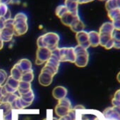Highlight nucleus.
Here are the masks:
<instances>
[{
	"mask_svg": "<svg viewBox=\"0 0 120 120\" xmlns=\"http://www.w3.org/2000/svg\"><path fill=\"white\" fill-rule=\"evenodd\" d=\"M59 36L54 32H47L38 37L37 45L38 48H47L51 51L58 48Z\"/></svg>",
	"mask_w": 120,
	"mask_h": 120,
	"instance_id": "f257e3e1",
	"label": "nucleus"
},
{
	"mask_svg": "<svg viewBox=\"0 0 120 120\" xmlns=\"http://www.w3.org/2000/svg\"><path fill=\"white\" fill-rule=\"evenodd\" d=\"M28 17L23 13H17L13 18V32L16 36L25 34L28 29Z\"/></svg>",
	"mask_w": 120,
	"mask_h": 120,
	"instance_id": "f03ea898",
	"label": "nucleus"
},
{
	"mask_svg": "<svg viewBox=\"0 0 120 120\" xmlns=\"http://www.w3.org/2000/svg\"><path fill=\"white\" fill-rule=\"evenodd\" d=\"M76 120H105L103 114L96 110H76Z\"/></svg>",
	"mask_w": 120,
	"mask_h": 120,
	"instance_id": "7ed1b4c3",
	"label": "nucleus"
},
{
	"mask_svg": "<svg viewBox=\"0 0 120 120\" xmlns=\"http://www.w3.org/2000/svg\"><path fill=\"white\" fill-rule=\"evenodd\" d=\"M75 52V65L79 68H83L87 65L88 62V53L86 49L78 45L74 48Z\"/></svg>",
	"mask_w": 120,
	"mask_h": 120,
	"instance_id": "20e7f679",
	"label": "nucleus"
},
{
	"mask_svg": "<svg viewBox=\"0 0 120 120\" xmlns=\"http://www.w3.org/2000/svg\"><path fill=\"white\" fill-rule=\"evenodd\" d=\"M58 56L60 62H75L76 56L74 52V48L73 47L58 48Z\"/></svg>",
	"mask_w": 120,
	"mask_h": 120,
	"instance_id": "39448f33",
	"label": "nucleus"
},
{
	"mask_svg": "<svg viewBox=\"0 0 120 120\" xmlns=\"http://www.w3.org/2000/svg\"><path fill=\"white\" fill-rule=\"evenodd\" d=\"M72 108H71V103L70 101L68 98H64L63 99L58 101V103L57 106L55 107L54 111H55L56 115L58 117H61L68 114V112Z\"/></svg>",
	"mask_w": 120,
	"mask_h": 120,
	"instance_id": "423d86ee",
	"label": "nucleus"
},
{
	"mask_svg": "<svg viewBox=\"0 0 120 120\" xmlns=\"http://www.w3.org/2000/svg\"><path fill=\"white\" fill-rule=\"evenodd\" d=\"M52 54V51L47 48H38L36 52V59L35 64L40 65L44 63L47 62L50 58Z\"/></svg>",
	"mask_w": 120,
	"mask_h": 120,
	"instance_id": "0eeeda50",
	"label": "nucleus"
},
{
	"mask_svg": "<svg viewBox=\"0 0 120 120\" xmlns=\"http://www.w3.org/2000/svg\"><path fill=\"white\" fill-rule=\"evenodd\" d=\"M19 81L13 79L11 76L7 78L6 82L3 85V88L7 94H15L18 91Z\"/></svg>",
	"mask_w": 120,
	"mask_h": 120,
	"instance_id": "6e6552de",
	"label": "nucleus"
},
{
	"mask_svg": "<svg viewBox=\"0 0 120 120\" xmlns=\"http://www.w3.org/2000/svg\"><path fill=\"white\" fill-rule=\"evenodd\" d=\"M76 39L78 41V44L79 46L88 49L90 46V43L88 40V32L86 31H81L76 34Z\"/></svg>",
	"mask_w": 120,
	"mask_h": 120,
	"instance_id": "1a4fd4ad",
	"label": "nucleus"
},
{
	"mask_svg": "<svg viewBox=\"0 0 120 120\" xmlns=\"http://www.w3.org/2000/svg\"><path fill=\"white\" fill-rule=\"evenodd\" d=\"M108 16L112 21L115 30H120V9H114L108 11Z\"/></svg>",
	"mask_w": 120,
	"mask_h": 120,
	"instance_id": "9d476101",
	"label": "nucleus"
},
{
	"mask_svg": "<svg viewBox=\"0 0 120 120\" xmlns=\"http://www.w3.org/2000/svg\"><path fill=\"white\" fill-rule=\"evenodd\" d=\"M14 66H16L21 72L22 75L24 72L32 70L31 62L28 59H21V60H20Z\"/></svg>",
	"mask_w": 120,
	"mask_h": 120,
	"instance_id": "9b49d317",
	"label": "nucleus"
},
{
	"mask_svg": "<svg viewBox=\"0 0 120 120\" xmlns=\"http://www.w3.org/2000/svg\"><path fill=\"white\" fill-rule=\"evenodd\" d=\"M0 34H1V38L4 42H8L10 41L13 36L14 35L13 32V28L12 27H4L1 31H0Z\"/></svg>",
	"mask_w": 120,
	"mask_h": 120,
	"instance_id": "f8f14e48",
	"label": "nucleus"
},
{
	"mask_svg": "<svg viewBox=\"0 0 120 120\" xmlns=\"http://www.w3.org/2000/svg\"><path fill=\"white\" fill-rule=\"evenodd\" d=\"M79 18V15H75V14H73L71 13H69V11L65 13L60 19H61V21L62 22L66 25V26H68V27H70L71 25V24L76 20Z\"/></svg>",
	"mask_w": 120,
	"mask_h": 120,
	"instance_id": "ddd939ff",
	"label": "nucleus"
},
{
	"mask_svg": "<svg viewBox=\"0 0 120 120\" xmlns=\"http://www.w3.org/2000/svg\"><path fill=\"white\" fill-rule=\"evenodd\" d=\"M66 95H67V89L62 86H56L52 91L53 97L58 101L66 98Z\"/></svg>",
	"mask_w": 120,
	"mask_h": 120,
	"instance_id": "4468645a",
	"label": "nucleus"
},
{
	"mask_svg": "<svg viewBox=\"0 0 120 120\" xmlns=\"http://www.w3.org/2000/svg\"><path fill=\"white\" fill-rule=\"evenodd\" d=\"M64 6L67 8V11L69 13H71L75 15H79V11H78V6L79 3L75 1L72 0H65Z\"/></svg>",
	"mask_w": 120,
	"mask_h": 120,
	"instance_id": "2eb2a0df",
	"label": "nucleus"
},
{
	"mask_svg": "<svg viewBox=\"0 0 120 120\" xmlns=\"http://www.w3.org/2000/svg\"><path fill=\"white\" fill-rule=\"evenodd\" d=\"M53 77L50 75H48L45 72H41L39 75V83L44 86H47L51 84L52 82Z\"/></svg>",
	"mask_w": 120,
	"mask_h": 120,
	"instance_id": "dca6fc26",
	"label": "nucleus"
},
{
	"mask_svg": "<svg viewBox=\"0 0 120 120\" xmlns=\"http://www.w3.org/2000/svg\"><path fill=\"white\" fill-rule=\"evenodd\" d=\"M88 40L90 46H97L100 44V34L95 31H91L88 32Z\"/></svg>",
	"mask_w": 120,
	"mask_h": 120,
	"instance_id": "f3484780",
	"label": "nucleus"
},
{
	"mask_svg": "<svg viewBox=\"0 0 120 120\" xmlns=\"http://www.w3.org/2000/svg\"><path fill=\"white\" fill-rule=\"evenodd\" d=\"M31 89V84L28 82H25L22 81H19V84L18 87V92L19 96L24 95L27 93H28Z\"/></svg>",
	"mask_w": 120,
	"mask_h": 120,
	"instance_id": "a211bd4d",
	"label": "nucleus"
},
{
	"mask_svg": "<svg viewBox=\"0 0 120 120\" xmlns=\"http://www.w3.org/2000/svg\"><path fill=\"white\" fill-rule=\"evenodd\" d=\"M71 28V30L76 32V33H78L79 32H81V31H83L84 28H85V25L83 24V22L81 20L80 18L76 19L72 24L69 27Z\"/></svg>",
	"mask_w": 120,
	"mask_h": 120,
	"instance_id": "6ab92c4d",
	"label": "nucleus"
},
{
	"mask_svg": "<svg viewBox=\"0 0 120 120\" xmlns=\"http://www.w3.org/2000/svg\"><path fill=\"white\" fill-rule=\"evenodd\" d=\"M115 30V28L113 27V25L112 22H105L100 28V32L99 34H112L113 32Z\"/></svg>",
	"mask_w": 120,
	"mask_h": 120,
	"instance_id": "aec40b11",
	"label": "nucleus"
},
{
	"mask_svg": "<svg viewBox=\"0 0 120 120\" xmlns=\"http://www.w3.org/2000/svg\"><path fill=\"white\" fill-rule=\"evenodd\" d=\"M76 110L74 108H72L65 116L61 117L59 120H57L55 117H53L52 120H76Z\"/></svg>",
	"mask_w": 120,
	"mask_h": 120,
	"instance_id": "412c9836",
	"label": "nucleus"
},
{
	"mask_svg": "<svg viewBox=\"0 0 120 120\" xmlns=\"http://www.w3.org/2000/svg\"><path fill=\"white\" fill-rule=\"evenodd\" d=\"M33 78H34L33 70H29V71H28V72H24V73L22 75L20 81L30 83V82L33 80Z\"/></svg>",
	"mask_w": 120,
	"mask_h": 120,
	"instance_id": "4be33fe9",
	"label": "nucleus"
},
{
	"mask_svg": "<svg viewBox=\"0 0 120 120\" xmlns=\"http://www.w3.org/2000/svg\"><path fill=\"white\" fill-rule=\"evenodd\" d=\"M67 12H68V11H67V8H66V6L64 5H60V6L57 7L55 13H56V15L58 18H61Z\"/></svg>",
	"mask_w": 120,
	"mask_h": 120,
	"instance_id": "5701e85b",
	"label": "nucleus"
},
{
	"mask_svg": "<svg viewBox=\"0 0 120 120\" xmlns=\"http://www.w3.org/2000/svg\"><path fill=\"white\" fill-rule=\"evenodd\" d=\"M7 79V74L4 70H0V86H2Z\"/></svg>",
	"mask_w": 120,
	"mask_h": 120,
	"instance_id": "b1692460",
	"label": "nucleus"
},
{
	"mask_svg": "<svg viewBox=\"0 0 120 120\" xmlns=\"http://www.w3.org/2000/svg\"><path fill=\"white\" fill-rule=\"evenodd\" d=\"M8 8L6 6V4H0V17L4 18L6 12L8 11Z\"/></svg>",
	"mask_w": 120,
	"mask_h": 120,
	"instance_id": "393cba45",
	"label": "nucleus"
},
{
	"mask_svg": "<svg viewBox=\"0 0 120 120\" xmlns=\"http://www.w3.org/2000/svg\"><path fill=\"white\" fill-rule=\"evenodd\" d=\"M93 0H78V3L79 4H86V3H88L91 2Z\"/></svg>",
	"mask_w": 120,
	"mask_h": 120,
	"instance_id": "a878e982",
	"label": "nucleus"
},
{
	"mask_svg": "<svg viewBox=\"0 0 120 120\" xmlns=\"http://www.w3.org/2000/svg\"><path fill=\"white\" fill-rule=\"evenodd\" d=\"M12 0H0V4H8L11 2Z\"/></svg>",
	"mask_w": 120,
	"mask_h": 120,
	"instance_id": "bb28decb",
	"label": "nucleus"
},
{
	"mask_svg": "<svg viewBox=\"0 0 120 120\" xmlns=\"http://www.w3.org/2000/svg\"><path fill=\"white\" fill-rule=\"evenodd\" d=\"M3 46H4V41H3V40L1 39V36H0V50L3 48Z\"/></svg>",
	"mask_w": 120,
	"mask_h": 120,
	"instance_id": "cd10ccee",
	"label": "nucleus"
},
{
	"mask_svg": "<svg viewBox=\"0 0 120 120\" xmlns=\"http://www.w3.org/2000/svg\"><path fill=\"white\" fill-rule=\"evenodd\" d=\"M47 120V117H46L45 119H44V120Z\"/></svg>",
	"mask_w": 120,
	"mask_h": 120,
	"instance_id": "c85d7f7f",
	"label": "nucleus"
},
{
	"mask_svg": "<svg viewBox=\"0 0 120 120\" xmlns=\"http://www.w3.org/2000/svg\"><path fill=\"white\" fill-rule=\"evenodd\" d=\"M101 1H104V0H101Z\"/></svg>",
	"mask_w": 120,
	"mask_h": 120,
	"instance_id": "c756f323",
	"label": "nucleus"
}]
</instances>
